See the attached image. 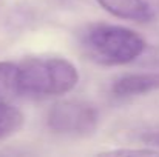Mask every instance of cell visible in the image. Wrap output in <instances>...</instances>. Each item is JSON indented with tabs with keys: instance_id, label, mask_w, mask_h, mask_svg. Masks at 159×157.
<instances>
[{
	"instance_id": "obj_2",
	"label": "cell",
	"mask_w": 159,
	"mask_h": 157,
	"mask_svg": "<svg viewBox=\"0 0 159 157\" xmlns=\"http://www.w3.org/2000/svg\"><path fill=\"white\" fill-rule=\"evenodd\" d=\"M22 96L50 97L73 91L79 83L77 68L66 59L30 57L19 63Z\"/></svg>"
},
{
	"instance_id": "obj_1",
	"label": "cell",
	"mask_w": 159,
	"mask_h": 157,
	"mask_svg": "<svg viewBox=\"0 0 159 157\" xmlns=\"http://www.w3.org/2000/svg\"><path fill=\"white\" fill-rule=\"evenodd\" d=\"M145 40L136 31L110 23L90 25L80 34V48L94 63L120 66L131 63L145 51Z\"/></svg>"
},
{
	"instance_id": "obj_8",
	"label": "cell",
	"mask_w": 159,
	"mask_h": 157,
	"mask_svg": "<svg viewBox=\"0 0 159 157\" xmlns=\"http://www.w3.org/2000/svg\"><path fill=\"white\" fill-rule=\"evenodd\" d=\"M99 156H107V157H145V156H159L158 150L153 148H141V150H130V148H117V150H110V151H104L99 153Z\"/></svg>"
},
{
	"instance_id": "obj_9",
	"label": "cell",
	"mask_w": 159,
	"mask_h": 157,
	"mask_svg": "<svg viewBox=\"0 0 159 157\" xmlns=\"http://www.w3.org/2000/svg\"><path fill=\"white\" fill-rule=\"evenodd\" d=\"M141 140L144 142V145L150 146V148H158L159 150V129L158 131H150V133H145Z\"/></svg>"
},
{
	"instance_id": "obj_7",
	"label": "cell",
	"mask_w": 159,
	"mask_h": 157,
	"mask_svg": "<svg viewBox=\"0 0 159 157\" xmlns=\"http://www.w3.org/2000/svg\"><path fill=\"white\" fill-rule=\"evenodd\" d=\"M25 123V117L20 109L9 103L0 100V139H6L14 136L22 129Z\"/></svg>"
},
{
	"instance_id": "obj_3",
	"label": "cell",
	"mask_w": 159,
	"mask_h": 157,
	"mask_svg": "<svg viewBox=\"0 0 159 157\" xmlns=\"http://www.w3.org/2000/svg\"><path fill=\"white\" fill-rule=\"evenodd\" d=\"M98 122V109L80 100L59 102L48 112V126L56 134L85 137L96 131Z\"/></svg>"
},
{
	"instance_id": "obj_4",
	"label": "cell",
	"mask_w": 159,
	"mask_h": 157,
	"mask_svg": "<svg viewBox=\"0 0 159 157\" xmlns=\"http://www.w3.org/2000/svg\"><path fill=\"white\" fill-rule=\"evenodd\" d=\"M108 14L133 22H150L156 17L159 0H98Z\"/></svg>"
},
{
	"instance_id": "obj_6",
	"label": "cell",
	"mask_w": 159,
	"mask_h": 157,
	"mask_svg": "<svg viewBox=\"0 0 159 157\" xmlns=\"http://www.w3.org/2000/svg\"><path fill=\"white\" fill-rule=\"evenodd\" d=\"M20 96L19 65L12 62H0V100L11 102Z\"/></svg>"
},
{
	"instance_id": "obj_5",
	"label": "cell",
	"mask_w": 159,
	"mask_h": 157,
	"mask_svg": "<svg viewBox=\"0 0 159 157\" xmlns=\"http://www.w3.org/2000/svg\"><path fill=\"white\" fill-rule=\"evenodd\" d=\"M153 91H159V71L124 74L111 86V93L116 97H134Z\"/></svg>"
}]
</instances>
